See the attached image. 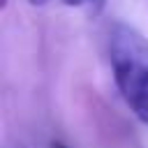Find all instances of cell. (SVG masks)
<instances>
[{
  "instance_id": "cell-1",
  "label": "cell",
  "mask_w": 148,
  "mask_h": 148,
  "mask_svg": "<svg viewBox=\"0 0 148 148\" xmlns=\"http://www.w3.org/2000/svg\"><path fill=\"white\" fill-rule=\"evenodd\" d=\"M113 81L123 99L148 79V39L130 23H113L109 32Z\"/></svg>"
},
{
  "instance_id": "cell-5",
  "label": "cell",
  "mask_w": 148,
  "mask_h": 148,
  "mask_svg": "<svg viewBox=\"0 0 148 148\" xmlns=\"http://www.w3.org/2000/svg\"><path fill=\"white\" fill-rule=\"evenodd\" d=\"M28 2H30L32 7H42V5H46L49 0H28Z\"/></svg>"
},
{
  "instance_id": "cell-2",
  "label": "cell",
  "mask_w": 148,
  "mask_h": 148,
  "mask_svg": "<svg viewBox=\"0 0 148 148\" xmlns=\"http://www.w3.org/2000/svg\"><path fill=\"white\" fill-rule=\"evenodd\" d=\"M125 102L130 104V109L134 111V116L148 127V79H146L134 92H130V95L125 97Z\"/></svg>"
},
{
  "instance_id": "cell-4",
  "label": "cell",
  "mask_w": 148,
  "mask_h": 148,
  "mask_svg": "<svg viewBox=\"0 0 148 148\" xmlns=\"http://www.w3.org/2000/svg\"><path fill=\"white\" fill-rule=\"evenodd\" d=\"M49 148H69L67 143H62V141H51L49 143Z\"/></svg>"
},
{
  "instance_id": "cell-3",
  "label": "cell",
  "mask_w": 148,
  "mask_h": 148,
  "mask_svg": "<svg viewBox=\"0 0 148 148\" xmlns=\"http://www.w3.org/2000/svg\"><path fill=\"white\" fill-rule=\"evenodd\" d=\"M60 2H62V5H67V7L81 9L88 18L99 16V14L104 12V7H106V0H60Z\"/></svg>"
}]
</instances>
